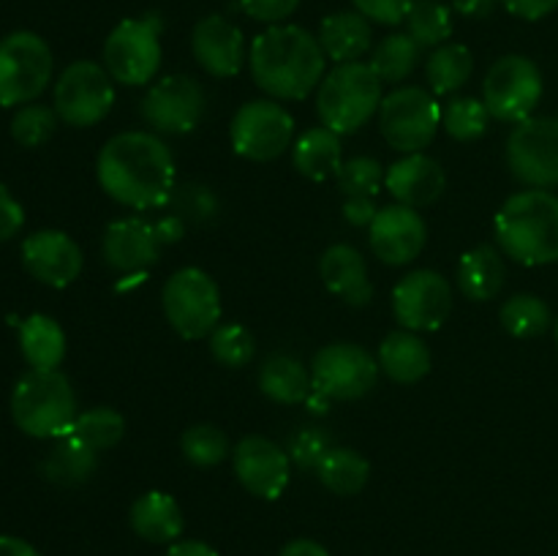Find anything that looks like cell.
I'll list each match as a JSON object with an SVG mask.
<instances>
[{
    "label": "cell",
    "mask_w": 558,
    "mask_h": 556,
    "mask_svg": "<svg viewBox=\"0 0 558 556\" xmlns=\"http://www.w3.org/2000/svg\"><path fill=\"white\" fill-rule=\"evenodd\" d=\"M96 174L107 196L131 210H158L174 196L172 150L150 131H125L101 147Z\"/></svg>",
    "instance_id": "obj_1"
},
{
    "label": "cell",
    "mask_w": 558,
    "mask_h": 556,
    "mask_svg": "<svg viewBox=\"0 0 558 556\" xmlns=\"http://www.w3.org/2000/svg\"><path fill=\"white\" fill-rule=\"evenodd\" d=\"M325 49L300 25H272L254 38L248 65L254 82L272 98L300 101L325 80Z\"/></svg>",
    "instance_id": "obj_2"
},
{
    "label": "cell",
    "mask_w": 558,
    "mask_h": 556,
    "mask_svg": "<svg viewBox=\"0 0 558 556\" xmlns=\"http://www.w3.org/2000/svg\"><path fill=\"white\" fill-rule=\"evenodd\" d=\"M496 243L501 254L526 267L558 262V196L548 189L512 194L496 213Z\"/></svg>",
    "instance_id": "obj_3"
},
{
    "label": "cell",
    "mask_w": 558,
    "mask_h": 556,
    "mask_svg": "<svg viewBox=\"0 0 558 556\" xmlns=\"http://www.w3.org/2000/svg\"><path fill=\"white\" fill-rule=\"evenodd\" d=\"M11 418L22 434L33 439H60L71 431L76 396L69 376L54 371H27L11 390Z\"/></svg>",
    "instance_id": "obj_4"
},
{
    "label": "cell",
    "mask_w": 558,
    "mask_h": 556,
    "mask_svg": "<svg viewBox=\"0 0 558 556\" xmlns=\"http://www.w3.org/2000/svg\"><path fill=\"white\" fill-rule=\"evenodd\" d=\"M381 85L368 63H338L330 74L322 80L319 96H316V112L322 125L336 131L338 136L357 134L381 107Z\"/></svg>",
    "instance_id": "obj_5"
},
{
    "label": "cell",
    "mask_w": 558,
    "mask_h": 556,
    "mask_svg": "<svg viewBox=\"0 0 558 556\" xmlns=\"http://www.w3.org/2000/svg\"><path fill=\"white\" fill-rule=\"evenodd\" d=\"M52 49L38 33L14 31L0 38V107H25L52 82Z\"/></svg>",
    "instance_id": "obj_6"
},
{
    "label": "cell",
    "mask_w": 558,
    "mask_h": 556,
    "mask_svg": "<svg viewBox=\"0 0 558 556\" xmlns=\"http://www.w3.org/2000/svg\"><path fill=\"white\" fill-rule=\"evenodd\" d=\"M161 303L169 325L189 341L207 338L221 319V289L202 267H183L174 273L163 283Z\"/></svg>",
    "instance_id": "obj_7"
},
{
    "label": "cell",
    "mask_w": 558,
    "mask_h": 556,
    "mask_svg": "<svg viewBox=\"0 0 558 556\" xmlns=\"http://www.w3.org/2000/svg\"><path fill=\"white\" fill-rule=\"evenodd\" d=\"M104 69L120 85H147L161 69V20L147 14L118 22L104 41Z\"/></svg>",
    "instance_id": "obj_8"
},
{
    "label": "cell",
    "mask_w": 558,
    "mask_h": 556,
    "mask_svg": "<svg viewBox=\"0 0 558 556\" xmlns=\"http://www.w3.org/2000/svg\"><path fill=\"white\" fill-rule=\"evenodd\" d=\"M441 125V107L425 87H398L381 98L379 129L390 147L401 153H423Z\"/></svg>",
    "instance_id": "obj_9"
},
{
    "label": "cell",
    "mask_w": 558,
    "mask_h": 556,
    "mask_svg": "<svg viewBox=\"0 0 558 556\" xmlns=\"http://www.w3.org/2000/svg\"><path fill=\"white\" fill-rule=\"evenodd\" d=\"M112 76L93 60H76L65 65L54 82V112L74 129H90L101 123L114 104Z\"/></svg>",
    "instance_id": "obj_10"
},
{
    "label": "cell",
    "mask_w": 558,
    "mask_h": 556,
    "mask_svg": "<svg viewBox=\"0 0 558 556\" xmlns=\"http://www.w3.org/2000/svg\"><path fill=\"white\" fill-rule=\"evenodd\" d=\"M483 101L490 118L521 123L543 101V71L526 55H505L483 82Z\"/></svg>",
    "instance_id": "obj_11"
},
{
    "label": "cell",
    "mask_w": 558,
    "mask_h": 556,
    "mask_svg": "<svg viewBox=\"0 0 558 556\" xmlns=\"http://www.w3.org/2000/svg\"><path fill=\"white\" fill-rule=\"evenodd\" d=\"M232 147L248 161H276L294 145V118L270 98L248 101L232 118Z\"/></svg>",
    "instance_id": "obj_12"
},
{
    "label": "cell",
    "mask_w": 558,
    "mask_h": 556,
    "mask_svg": "<svg viewBox=\"0 0 558 556\" xmlns=\"http://www.w3.org/2000/svg\"><path fill=\"white\" fill-rule=\"evenodd\" d=\"M379 379V363L357 343H330L319 349L311 363V385L332 401H357Z\"/></svg>",
    "instance_id": "obj_13"
},
{
    "label": "cell",
    "mask_w": 558,
    "mask_h": 556,
    "mask_svg": "<svg viewBox=\"0 0 558 556\" xmlns=\"http://www.w3.org/2000/svg\"><path fill=\"white\" fill-rule=\"evenodd\" d=\"M507 164L532 189L558 185V118H526L507 140Z\"/></svg>",
    "instance_id": "obj_14"
},
{
    "label": "cell",
    "mask_w": 558,
    "mask_h": 556,
    "mask_svg": "<svg viewBox=\"0 0 558 556\" xmlns=\"http://www.w3.org/2000/svg\"><path fill=\"white\" fill-rule=\"evenodd\" d=\"M207 96L194 76L172 74L158 80L142 98V120L158 134H191L205 118Z\"/></svg>",
    "instance_id": "obj_15"
},
{
    "label": "cell",
    "mask_w": 558,
    "mask_h": 556,
    "mask_svg": "<svg viewBox=\"0 0 558 556\" xmlns=\"http://www.w3.org/2000/svg\"><path fill=\"white\" fill-rule=\"evenodd\" d=\"M392 311L403 330H439L452 311L450 281L436 270H412L392 289Z\"/></svg>",
    "instance_id": "obj_16"
},
{
    "label": "cell",
    "mask_w": 558,
    "mask_h": 556,
    "mask_svg": "<svg viewBox=\"0 0 558 556\" xmlns=\"http://www.w3.org/2000/svg\"><path fill=\"white\" fill-rule=\"evenodd\" d=\"M22 265L44 287L65 289L80 278L85 256L71 234L60 229H38L22 240Z\"/></svg>",
    "instance_id": "obj_17"
},
{
    "label": "cell",
    "mask_w": 558,
    "mask_h": 556,
    "mask_svg": "<svg viewBox=\"0 0 558 556\" xmlns=\"http://www.w3.org/2000/svg\"><path fill=\"white\" fill-rule=\"evenodd\" d=\"M234 474L248 494L272 501L287 491L292 458L267 436H245L234 447Z\"/></svg>",
    "instance_id": "obj_18"
},
{
    "label": "cell",
    "mask_w": 558,
    "mask_h": 556,
    "mask_svg": "<svg viewBox=\"0 0 558 556\" xmlns=\"http://www.w3.org/2000/svg\"><path fill=\"white\" fill-rule=\"evenodd\" d=\"M425 238H428V229H425L423 216L407 205L381 207L368 227L371 251L390 267L417 259L420 251L425 249Z\"/></svg>",
    "instance_id": "obj_19"
},
{
    "label": "cell",
    "mask_w": 558,
    "mask_h": 556,
    "mask_svg": "<svg viewBox=\"0 0 558 556\" xmlns=\"http://www.w3.org/2000/svg\"><path fill=\"white\" fill-rule=\"evenodd\" d=\"M167 245L161 223H150L140 216L112 221L104 232V262L118 273H136L158 262Z\"/></svg>",
    "instance_id": "obj_20"
},
{
    "label": "cell",
    "mask_w": 558,
    "mask_h": 556,
    "mask_svg": "<svg viewBox=\"0 0 558 556\" xmlns=\"http://www.w3.org/2000/svg\"><path fill=\"white\" fill-rule=\"evenodd\" d=\"M191 49L202 69L218 80L238 76L245 63V38L227 16L210 14L196 22L191 33Z\"/></svg>",
    "instance_id": "obj_21"
},
{
    "label": "cell",
    "mask_w": 558,
    "mask_h": 556,
    "mask_svg": "<svg viewBox=\"0 0 558 556\" xmlns=\"http://www.w3.org/2000/svg\"><path fill=\"white\" fill-rule=\"evenodd\" d=\"M387 191L398 200V205L407 207H428L445 194L447 174L439 161H434L425 153H409L407 158L392 164L385 178Z\"/></svg>",
    "instance_id": "obj_22"
},
{
    "label": "cell",
    "mask_w": 558,
    "mask_h": 556,
    "mask_svg": "<svg viewBox=\"0 0 558 556\" xmlns=\"http://www.w3.org/2000/svg\"><path fill=\"white\" fill-rule=\"evenodd\" d=\"M319 273L325 287L332 294L343 300V303L354 305V309H363L374 298V287H371L368 278V265H365L363 254L357 249L347 243L330 245V249L322 254Z\"/></svg>",
    "instance_id": "obj_23"
},
{
    "label": "cell",
    "mask_w": 558,
    "mask_h": 556,
    "mask_svg": "<svg viewBox=\"0 0 558 556\" xmlns=\"http://www.w3.org/2000/svg\"><path fill=\"white\" fill-rule=\"evenodd\" d=\"M129 521L131 529L142 540L156 545L178 543L185 527L178 499L172 494H163V491H147V494H142L131 505Z\"/></svg>",
    "instance_id": "obj_24"
},
{
    "label": "cell",
    "mask_w": 558,
    "mask_h": 556,
    "mask_svg": "<svg viewBox=\"0 0 558 556\" xmlns=\"http://www.w3.org/2000/svg\"><path fill=\"white\" fill-rule=\"evenodd\" d=\"M319 44L336 63H354L371 49V22L360 11H336L319 25Z\"/></svg>",
    "instance_id": "obj_25"
},
{
    "label": "cell",
    "mask_w": 558,
    "mask_h": 556,
    "mask_svg": "<svg viewBox=\"0 0 558 556\" xmlns=\"http://www.w3.org/2000/svg\"><path fill=\"white\" fill-rule=\"evenodd\" d=\"M379 368L398 385H414L430 371V349L417 333L396 330L381 341Z\"/></svg>",
    "instance_id": "obj_26"
},
{
    "label": "cell",
    "mask_w": 558,
    "mask_h": 556,
    "mask_svg": "<svg viewBox=\"0 0 558 556\" xmlns=\"http://www.w3.org/2000/svg\"><path fill=\"white\" fill-rule=\"evenodd\" d=\"M505 256H501V249H494V245H477L458 262V287L469 300H477V303L496 298L505 287Z\"/></svg>",
    "instance_id": "obj_27"
},
{
    "label": "cell",
    "mask_w": 558,
    "mask_h": 556,
    "mask_svg": "<svg viewBox=\"0 0 558 556\" xmlns=\"http://www.w3.org/2000/svg\"><path fill=\"white\" fill-rule=\"evenodd\" d=\"M292 161L300 174H305L314 183L332 178L341 169V136L330 131L327 125L308 129L303 136H298L292 145Z\"/></svg>",
    "instance_id": "obj_28"
},
{
    "label": "cell",
    "mask_w": 558,
    "mask_h": 556,
    "mask_svg": "<svg viewBox=\"0 0 558 556\" xmlns=\"http://www.w3.org/2000/svg\"><path fill=\"white\" fill-rule=\"evenodd\" d=\"M20 349L33 371H54L65 358V333L58 319L31 314L20 325Z\"/></svg>",
    "instance_id": "obj_29"
},
{
    "label": "cell",
    "mask_w": 558,
    "mask_h": 556,
    "mask_svg": "<svg viewBox=\"0 0 558 556\" xmlns=\"http://www.w3.org/2000/svg\"><path fill=\"white\" fill-rule=\"evenodd\" d=\"M259 387L276 403H303L311 396V374L292 354H272L259 371Z\"/></svg>",
    "instance_id": "obj_30"
},
{
    "label": "cell",
    "mask_w": 558,
    "mask_h": 556,
    "mask_svg": "<svg viewBox=\"0 0 558 556\" xmlns=\"http://www.w3.org/2000/svg\"><path fill=\"white\" fill-rule=\"evenodd\" d=\"M98 452L76 442L74 436H60L58 447L44 458L41 474L58 485H80L96 474Z\"/></svg>",
    "instance_id": "obj_31"
},
{
    "label": "cell",
    "mask_w": 558,
    "mask_h": 556,
    "mask_svg": "<svg viewBox=\"0 0 558 556\" xmlns=\"http://www.w3.org/2000/svg\"><path fill=\"white\" fill-rule=\"evenodd\" d=\"M316 478L332 494L354 496L368 483L371 463L352 447H330V452L316 467Z\"/></svg>",
    "instance_id": "obj_32"
},
{
    "label": "cell",
    "mask_w": 558,
    "mask_h": 556,
    "mask_svg": "<svg viewBox=\"0 0 558 556\" xmlns=\"http://www.w3.org/2000/svg\"><path fill=\"white\" fill-rule=\"evenodd\" d=\"M472 71L474 58L469 47L450 41L430 49L428 63H425V74H428V85L434 96H450V93L461 90L469 76H472Z\"/></svg>",
    "instance_id": "obj_33"
},
{
    "label": "cell",
    "mask_w": 558,
    "mask_h": 556,
    "mask_svg": "<svg viewBox=\"0 0 558 556\" xmlns=\"http://www.w3.org/2000/svg\"><path fill=\"white\" fill-rule=\"evenodd\" d=\"M420 44L409 33H392L376 44L371 55V69L381 82H403L420 63Z\"/></svg>",
    "instance_id": "obj_34"
},
{
    "label": "cell",
    "mask_w": 558,
    "mask_h": 556,
    "mask_svg": "<svg viewBox=\"0 0 558 556\" xmlns=\"http://www.w3.org/2000/svg\"><path fill=\"white\" fill-rule=\"evenodd\" d=\"M123 434H125L123 414H120L118 409L96 407L90 409V412H82L65 436H74V439L82 442L85 447L101 452L118 445V442L123 439Z\"/></svg>",
    "instance_id": "obj_35"
},
{
    "label": "cell",
    "mask_w": 558,
    "mask_h": 556,
    "mask_svg": "<svg viewBox=\"0 0 558 556\" xmlns=\"http://www.w3.org/2000/svg\"><path fill=\"white\" fill-rule=\"evenodd\" d=\"M407 27L420 49L441 47L452 36V9L439 0H414L407 16Z\"/></svg>",
    "instance_id": "obj_36"
},
{
    "label": "cell",
    "mask_w": 558,
    "mask_h": 556,
    "mask_svg": "<svg viewBox=\"0 0 558 556\" xmlns=\"http://www.w3.org/2000/svg\"><path fill=\"white\" fill-rule=\"evenodd\" d=\"M501 325L510 336L515 338H537L550 327L554 316H550L548 303L537 294H515L501 305Z\"/></svg>",
    "instance_id": "obj_37"
},
{
    "label": "cell",
    "mask_w": 558,
    "mask_h": 556,
    "mask_svg": "<svg viewBox=\"0 0 558 556\" xmlns=\"http://www.w3.org/2000/svg\"><path fill=\"white\" fill-rule=\"evenodd\" d=\"M490 123V112L483 98L461 96L452 98L450 104L441 107V125L447 134L458 142H474L485 136Z\"/></svg>",
    "instance_id": "obj_38"
},
{
    "label": "cell",
    "mask_w": 558,
    "mask_h": 556,
    "mask_svg": "<svg viewBox=\"0 0 558 556\" xmlns=\"http://www.w3.org/2000/svg\"><path fill=\"white\" fill-rule=\"evenodd\" d=\"M58 112L54 107H47V104H25V107L16 109V114L11 118V140L20 147H41L52 140L54 129H58Z\"/></svg>",
    "instance_id": "obj_39"
},
{
    "label": "cell",
    "mask_w": 558,
    "mask_h": 556,
    "mask_svg": "<svg viewBox=\"0 0 558 556\" xmlns=\"http://www.w3.org/2000/svg\"><path fill=\"white\" fill-rule=\"evenodd\" d=\"M180 450H183V458L191 467L207 469L216 467L229 456V439L216 425H191L183 439H180Z\"/></svg>",
    "instance_id": "obj_40"
},
{
    "label": "cell",
    "mask_w": 558,
    "mask_h": 556,
    "mask_svg": "<svg viewBox=\"0 0 558 556\" xmlns=\"http://www.w3.org/2000/svg\"><path fill=\"white\" fill-rule=\"evenodd\" d=\"M210 352L227 368H243L254 360L256 354V341L254 333L245 325L238 322H227V325H218L210 333Z\"/></svg>",
    "instance_id": "obj_41"
},
{
    "label": "cell",
    "mask_w": 558,
    "mask_h": 556,
    "mask_svg": "<svg viewBox=\"0 0 558 556\" xmlns=\"http://www.w3.org/2000/svg\"><path fill=\"white\" fill-rule=\"evenodd\" d=\"M385 167L368 156L349 158V161L341 164L336 174L338 189L347 196H376L381 185H385Z\"/></svg>",
    "instance_id": "obj_42"
},
{
    "label": "cell",
    "mask_w": 558,
    "mask_h": 556,
    "mask_svg": "<svg viewBox=\"0 0 558 556\" xmlns=\"http://www.w3.org/2000/svg\"><path fill=\"white\" fill-rule=\"evenodd\" d=\"M332 442L330 436L322 428H303L292 436V445H289V458L292 463H298L300 469H314L322 463V458L330 452Z\"/></svg>",
    "instance_id": "obj_43"
},
{
    "label": "cell",
    "mask_w": 558,
    "mask_h": 556,
    "mask_svg": "<svg viewBox=\"0 0 558 556\" xmlns=\"http://www.w3.org/2000/svg\"><path fill=\"white\" fill-rule=\"evenodd\" d=\"M352 3L368 22H379V25H401V22H407L414 0H352Z\"/></svg>",
    "instance_id": "obj_44"
},
{
    "label": "cell",
    "mask_w": 558,
    "mask_h": 556,
    "mask_svg": "<svg viewBox=\"0 0 558 556\" xmlns=\"http://www.w3.org/2000/svg\"><path fill=\"white\" fill-rule=\"evenodd\" d=\"M178 202V213L174 216L180 218H196V221H205V218H213L218 210L216 196L210 194V189L205 185H189V189L180 191V196H172Z\"/></svg>",
    "instance_id": "obj_45"
},
{
    "label": "cell",
    "mask_w": 558,
    "mask_h": 556,
    "mask_svg": "<svg viewBox=\"0 0 558 556\" xmlns=\"http://www.w3.org/2000/svg\"><path fill=\"white\" fill-rule=\"evenodd\" d=\"M300 0H240V9L256 22H267V25H281L287 16L298 11Z\"/></svg>",
    "instance_id": "obj_46"
},
{
    "label": "cell",
    "mask_w": 558,
    "mask_h": 556,
    "mask_svg": "<svg viewBox=\"0 0 558 556\" xmlns=\"http://www.w3.org/2000/svg\"><path fill=\"white\" fill-rule=\"evenodd\" d=\"M22 227H25V210H22L20 202L14 200L9 185L0 183V243L11 240L14 234H20Z\"/></svg>",
    "instance_id": "obj_47"
},
{
    "label": "cell",
    "mask_w": 558,
    "mask_h": 556,
    "mask_svg": "<svg viewBox=\"0 0 558 556\" xmlns=\"http://www.w3.org/2000/svg\"><path fill=\"white\" fill-rule=\"evenodd\" d=\"M507 11L518 20H526V22H537L545 20L548 14H554L558 9V0H501Z\"/></svg>",
    "instance_id": "obj_48"
},
{
    "label": "cell",
    "mask_w": 558,
    "mask_h": 556,
    "mask_svg": "<svg viewBox=\"0 0 558 556\" xmlns=\"http://www.w3.org/2000/svg\"><path fill=\"white\" fill-rule=\"evenodd\" d=\"M379 207L374 205V196H347V205H343V218H347L352 227H371V221L376 218Z\"/></svg>",
    "instance_id": "obj_49"
},
{
    "label": "cell",
    "mask_w": 558,
    "mask_h": 556,
    "mask_svg": "<svg viewBox=\"0 0 558 556\" xmlns=\"http://www.w3.org/2000/svg\"><path fill=\"white\" fill-rule=\"evenodd\" d=\"M496 3L499 0H452V9L469 20H485V16L494 14Z\"/></svg>",
    "instance_id": "obj_50"
},
{
    "label": "cell",
    "mask_w": 558,
    "mask_h": 556,
    "mask_svg": "<svg viewBox=\"0 0 558 556\" xmlns=\"http://www.w3.org/2000/svg\"><path fill=\"white\" fill-rule=\"evenodd\" d=\"M278 556H330V551H327L322 543H316V540L298 537V540H289Z\"/></svg>",
    "instance_id": "obj_51"
},
{
    "label": "cell",
    "mask_w": 558,
    "mask_h": 556,
    "mask_svg": "<svg viewBox=\"0 0 558 556\" xmlns=\"http://www.w3.org/2000/svg\"><path fill=\"white\" fill-rule=\"evenodd\" d=\"M167 556H218V551L202 540H178L169 545Z\"/></svg>",
    "instance_id": "obj_52"
},
{
    "label": "cell",
    "mask_w": 558,
    "mask_h": 556,
    "mask_svg": "<svg viewBox=\"0 0 558 556\" xmlns=\"http://www.w3.org/2000/svg\"><path fill=\"white\" fill-rule=\"evenodd\" d=\"M0 556H41L27 540L14 534H0Z\"/></svg>",
    "instance_id": "obj_53"
},
{
    "label": "cell",
    "mask_w": 558,
    "mask_h": 556,
    "mask_svg": "<svg viewBox=\"0 0 558 556\" xmlns=\"http://www.w3.org/2000/svg\"><path fill=\"white\" fill-rule=\"evenodd\" d=\"M554 333H556V343H558V319H556V325H554Z\"/></svg>",
    "instance_id": "obj_54"
}]
</instances>
